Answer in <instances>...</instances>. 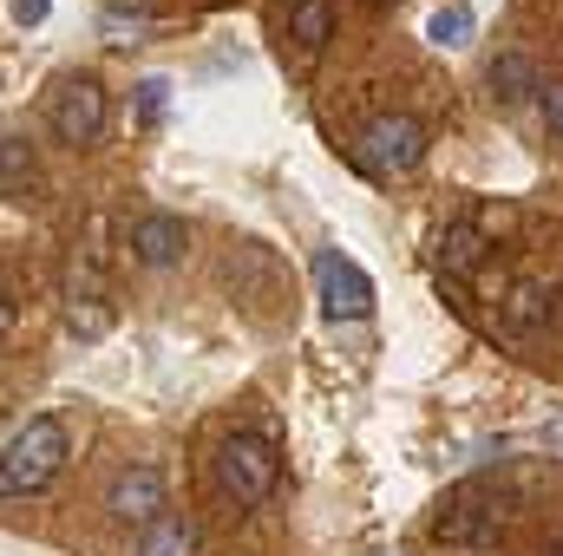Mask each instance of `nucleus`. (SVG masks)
Here are the masks:
<instances>
[{
    "mask_svg": "<svg viewBox=\"0 0 563 556\" xmlns=\"http://www.w3.org/2000/svg\"><path fill=\"white\" fill-rule=\"evenodd\" d=\"M374 7H394V0H374Z\"/></svg>",
    "mask_w": 563,
    "mask_h": 556,
    "instance_id": "23",
    "label": "nucleus"
},
{
    "mask_svg": "<svg viewBox=\"0 0 563 556\" xmlns=\"http://www.w3.org/2000/svg\"><path fill=\"white\" fill-rule=\"evenodd\" d=\"M7 13H13V26H40L53 13V0H7Z\"/></svg>",
    "mask_w": 563,
    "mask_h": 556,
    "instance_id": "21",
    "label": "nucleus"
},
{
    "mask_svg": "<svg viewBox=\"0 0 563 556\" xmlns=\"http://www.w3.org/2000/svg\"><path fill=\"white\" fill-rule=\"evenodd\" d=\"M472 223H478L485 236H498V230H511L518 216H511V203H478V216H472Z\"/></svg>",
    "mask_w": 563,
    "mask_h": 556,
    "instance_id": "20",
    "label": "nucleus"
},
{
    "mask_svg": "<svg viewBox=\"0 0 563 556\" xmlns=\"http://www.w3.org/2000/svg\"><path fill=\"white\" fill-rule=\"evenodd\" d=\"M492 256V236L465 216V223H452L445 236H439V269L445 276H478V263Z\"/></svg>",
    "mask_w": 563,
    "mask_h": 556,
    "instance_id": "11",
    "label": "nucleus"
},
{
    "mask_svg": "<svg viewBox=\"0 0 563 556\" xmlns=\"http://www.w3.org/2000/svg\"><path fill=\"white\" fill-rule=\"evenodd\" d=\"M314 294H321V314L328 321H367L374 314V281L354 256L341 249H321L314 256Z\"/></svg>",
    "mask_w": 563,
    "mask_h": 556,
    "instance_id": "6",
    "label": "nucleus"
},
{
    "mask_svg": "<svg viewBox=\"0 0 563 556\" xmlns=\"http://www.w3.org/2000/svg\"><path fill=\"white\" fill-rule=\"evenodd\" d=\"M485 86H492V99L511 112V105H525L531 92H544V79H538V66L525 59V53H498L492 59V73H485Z\"/></svg>",
    "mask_w": 563,
    "mask_h": 556,
    "instance_id": "10",
    "label": "nucleus"
},
{
    "mask_svg": "<svg viewBox=\"0 0 563 556\" xmlns=\"http://www.w3.org/2000/svg\"><path fill=\"white\" fill-rule=\"evenodd\" d=\"M106 119H112V105H106V86L92 73H79V79H66L53 92V138L59 144H73V151L79 144H99Z\"/></svg>",
    "mask_w": 563,
    "mask_h": 556,
    "instance_id": "7",
    "label": "nucleus"
},
{
    "mask_svg": "<svg viewBox=\"0 0 563 556\" xmlns=\"http://www.w3.org/2000/svg\"><path fill=\"white\" fill-rule=\"evenodd\" d=\"M472 26H478L472 7H465V0H445V7L426 20V40H432L439 53H459V46H472Z\"/></svg>",
    "mask_w": 563,
    "mask_h": 556,
    "instance_id": "13",
    "label": "nucleus"
},
{
    "mask_svg": "<svg viewBox=\"0 0 563 556\" xmlns=\"http://www.w3.org/2000/svg\"><path fill=\"white\" fill-rule=\"evenodd\" d=\"M210 471H217V491H223L236 511L269 504V491L282 485V458H276V445H269L263 432H230V438L217 445Z\"/></svg>",
    "mask_w": 563,
    "mask_h": 556,
    "instance_id": "2",
    "label": "nucleus"
},
{
    "mask_svg": "<svg viewBox=\"0 0 563 556\" xmlns=\"http://www.w3.org/2000/svg\"><path fill=\"white\" fill-rule=\"evenodd\" d=\"M538 112H544V125H551V138H563V79H551V86L538 92Z\"/></svg>",
    "mask_w": 563,
    "mask_h": 556,
    "instance_id": "19",
    "label": "nucleus"
},
{
    "mask_svg": "<svg viewBox=\"0 0 563 556\" xmlns=\"http://www.w3.org/2000/svg\"><path fill=\"white\" fill-rule=\"evenodd\" d=\"M563 314V288L551 276H518L505 288V301H498V321L511 327V334H538V327H551Z\"/></svg>",
    "mask_w": 563,
    "mask_h": 556,
    "instance_id": "8",
    "label": "nucleus"
},
{
    "mask_svg": "<svg viewBox=\"0 0 563 556\" xmlns=\"http://www.w3.org/2000/svg\"><path fill=\"white\" fill-rule=\"evenodd\" d=\"M288 40H295L301 59H314L334 40V0H295L288 7Z\"/></svg>",
    "mask_w": 563,
    "mask_h": 556,
    "instance_id": "12",
    "label": "nucleus"
},
{
    "mask_svg": "<svg viewBox=\"0 0 563 556\" xmlns=\"http://www.w3.org/2000/svg\"><path fill=\"white\" fill-rule=\"evenodd\" d=\"M139 556H197V524L190 518H164L139 537Z\"/></svg>",
    "mask_w": 563,
    "mask_h": 556,
    "instance_id": "15",
    "label": "nucleus"
},
{
    "mask_svg": "<svg viewBox=\"0 0 563 556\" xmlns=\"http://www.w3.org/2000/svg\"><path fill=\"white\" fill-rule=\"evenodd\" d=\"M151 20V0H112L106 7V33H125V26H144Z\"/></svg>",
    "mask_w": 563,
    "mask_h": 556,
    "instance_id": "18",
    "label": "nucleus"
},
{
    "mask_svg": "<svg viewBox=\"0 0 563 556\" xmlns=\"http://www.w3.org/2000/svg\"><path fill=\"white\" fill-rule=\"evenodd\" d=\"M66 465V425L53 413L26 419L7 432V452H0V498H33L40 485H53V471Z\"/></svg>",
    "mask_w": 563,
    "mask_h": 556,
    "instance_id": "1",
    "label": "nucleus"
},
{
    "mask_svg": "<svg viewBox=\"0 0 563 556\" xmlns=\"http://www.w3.org/2000/svg\"><path fill=\"white\" fill-rule=\"evenodd\" d=\"M66 327H73L79 341H99V334L112 327V314L99 308V294H73V301H66Z\"/></svg>",
    "mask_w": 563,
    "mask_h": 556,
    "instance_id": "16",
    "label": "nucleus"
},
{
    "mask_svg": "<svg viewBox=\"0 0 563 556\" xmlns=\"http://www.w3.org/2000/svg\"><path fill=\"white\" fill-rule=\"evenodd\" d=\"M505 518H511V498H505L498 485H485V478H465L459 491H445V504H439V518H432V537H439V544L485 551V544L505 531Z\"/></svg>",
    "mask_w": 563,
    "mask_h": 556,
    "instance_id": "3",
    "label": "nucleus"
},
{
    "mask_svg": "<svg viewBox=\"0 0 563 556\" xmlns=\"http://www.w3.org/2000/svg\"><path fill=\"white\" fill-rule=\"evenodd\" d=\"M26 184H33V151L20 132H7L0 138V190H7V203H26Z\"/></svg>",
    "mask_w": 563,
    "mask_h": 556,
    "instance_id": "14",
    "label": "nucleus"
},
{
    "mask_svg": "<svg viewBox=\"0 0 563 556\" xmlns=\"http://www.w3.org/2000/svg\"><path fill=\"white\" fill-rule=\"evenodd\" d=\"M551 556H563V544H558V551H551Z\"/></svg>",
    "mask_w": 563,
    "mask_h": 556,
    "instance_id": "24",
    "label": "nucleus"
},
{
    "mask_svg": "<svg viewBox=\"0 0 563 556\" xmlns=\"http://www.w3.org/2000/svg\"><path fill=\"white\" fill-rule=\"evenodd\" d=\"M164 105H170V86L164 79H139V125H157Z\"/></svg>",
    "mask_w": 563,
    "mask_h": 556,
    "instance_id": "17",
    "label": "nucleus"
},
{
    "mask_svg": "<svg viewBox=\"0 0 563 556\" xmlns=\"http://www.w3.org/2000/svg\"><path fill=\"white\" fill-rule=\"evenodd\" d=\"M426 157V125L407 112H380L374 125H361L354 138V170L361 177H400Z\"/></svg>",
    "mask_w": 563,
    "mask_h": 556,
    "instance_id": "4",
    "label": "nucleus"
},
{
    "mask_svg": "<svg viewBox=\"0 0 563 556\" xmlns=\"http://www.w3.org/2000/svg\"><path fill=\"white\" fill-rule=\"evenodd\" d=\"M106 511H112V524H125V531H151V524H164V511H170V485H164V471L157 465H125L112 485H106Z\"/></svg>",
    "mask_w": 563,
    "mask_h": 556,
    "instance_id": "5",
    "label": "nucleus"
},
{
    "mask_svg": "<svg viewBox=\"0 0 563 556\" xmlns=\"http://www.w3.org/2000/svg\"><path fill=\"white\" fill-rule=\"evenodd\" d=\"M544 445H563V425H551V432H544Z\"/></svg>",
    "mask_w": 563,
    "mask_h": 556,
    "instance_id": "22",
    "label": "nucleus"
},
{
    "mask_svg": "<svg viewBox=\"0 0 563 556\" xmlns=\"http://www.w3.org/2000/svg\"><path fill=\"white\" fill-rule=\"evenodd\" d=\"M190 249V230H184V216H170V210H151L132 223V263L139 269H170L177 256Z\"/></svg>",
    "mask_w": 563,
    "mask_h": 556,
    "instance_id": "9",
    "label": "nucleus"
}]
</instances>
